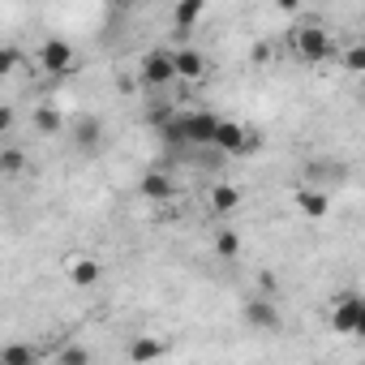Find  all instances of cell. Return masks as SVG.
I'll list each match as a JSON object with an SVG mask.
<instances>
[{
	"mask_svg": "<svg viewBox=\"0 0 365 365\" xmlns=\"http://www.w3.org/2000/svg\"><path fill=\"white\" fill-rule=\"evenodd\" d=\"M292 52H297L301 61H339L335 39L318 26V18H309V22H301V26L292 31Z\"/></svg>",
	"mask_w": 365,
	"mask_h": 365,
	"instance_id": "obj_1",
	"label": "cell"
},
{
	"mask_svg": "<svg viewBox=\"0 0 365 365\" xmlns=\"http://www.w3.org/2000/svg\"><path fill=\"white\" fill-rule=\"evenodd\" d=\"M138 78H142V86H150V91L180 82V73H176V52H168V48H155V52H146V56H142V69H138Z\"/></svg>",
	"mask_w": 365,
	"mask_h": 365,
	"instance_id": "obj_2",
	"label": "cell"
},
{
	"mask_svg": "<svg viewBox=\"0 0 365 365\" xmlns=\"http://www.w3.org/2000/svg\"><path fill=\"white\" fill-rule=\"evenodd\" d=\"M35 56H39V65H43L48 73H56V78H65V73L78 69V52H73L69 39H43Z\"/></svg>",
	"mask_w": 365,
	"mask_h": 365,
	"instance_id": "obj_3",
	"label": "cell"
},
{
	"mask_svg": "<svg viewBox=\"0 0 365 365\" xmlns=\"http://www.w3.org/2000/svg\"><path fill=\"white\" fill-rule=\"evenodd\" d=\"M220 120L224 116H215V112H190V116H180V133H185V142H194V146H215Z\"/></svg>",
	"mask_w": 365,
	"mask_h": 365,
	"instance_id": "obj_4",
	"label": "cell"
},
{
	"mask_svg": "<svg viewBox=\"0 0 365 365\" xmlns=\"http://www.w3.org/2000/svg\"><path fill=\"white\" fill-rule=\"evenodd\" d=\"M254 146H258V138H254L245 125H237V120H220L215 150H224V155H250Z\"/></svg>",
	"mask_w": 365,
	"mask_h": 365,
	"instance_id": "obj_5",
	"label": "cell"
},
{
	"mask_svg": "<svg viewBox=\"0 0 365 365\" xmlns=\"http://www.w3.org/2000/svg\"><path fill=\"white\" fill-rule=\"evenodd\" d=\"M361 318H365V301H361L356 292H344L339 305H335V314H331V331H339V335H356Z\"/></svg>",
	"mask_w": 365,
	"mask_h": 365,
	"instance_id": "obj_6",
	"label": "cell"
},
{
	"mask_svg": "<svg viewBox=\"0 0 365 365\" xmlns=\"http://www.w3.org/2000/svg\"><path fill=\"white\" fill-rule=\"evenodd\" d=\"M245 322L258 327V331H279V327H284L275 301H267V297H250V301H245Z\"/></svg>",
	"mask_w": 365,
	"mask_h": 365,
	"instance_id": "obj_7",
	"label": "cell"
},
{
	"mask_svg": "<svg viewBox=\"0 0 365 365\" xmlns=\"http://www.w3.org/2000/svg\"><path fill=\"white\" fill-rule=\"evenodd\" d=\"M65 271H69V284H73V288H95V284L103 279V262H99V258H86V254L69 258Z\"/></svg>",
	"mask_w": 365,
	"mask_h": 365,
	"instance_id": "obj_8",
	"label": "cell"
},
{
	"mask_svg": "<svg viewBox=\"0 0 365 365\" xmlns=\"http://www.w3.org/2000/svg\"><path fill=\"white\" fill-rule=\"evenodd\" d=\"M202 14H207V0H176V5H172V26L180 35H190L202 22Z\"/></svg>",
	"mask_w": 365,
	"mask_h": 365,
	"instance_id": "obj_9",
	"label": "cell"
},
{
	"mask_svg": "<svg viewBox=\"0 0 365 365\" xmlns=\"http://www.w3.org/2000/svg\"><path fill=\"white\" fill-rule=\"evenodd\" d=\"M176 73H180V82H202L207 78V56L198 48H176Z\"/></svg>",
	"mask_w": 365,
	"mask_h": 365,
	"instance_id": "obj_10",
	"label": "cell"
},
{
	"mask_svg": "<svg viewBox=\"0 0 365 365\" xmlns=\"http://www.w3.org/2000/svg\"><path fill=\"white\" fill-rule=\"evenodd\" d=\"M138 194H142L146 202H168V198L176 194V185H172L168 172H146V176L138 180Z\"/></svg>",
	"mask_w": 365,
	"mask_h": 365,
	"instance_id": "obj_11",
	"label": "cell"
},
{
	"mask_svg": "<svg viewBox=\"0 0 365 365\" xmlns=\"http://www.w3.org/2000/svg\"><path fill=\"white\" fill-rule=\"evenodd\" d=\"M292 202H297V211H301V215H309V220H322V215L331 211V198H327L322 190H309V185H305V190H297V194H292Z\"/></svg>",
	"mask_w": 365,
	"mask_h": 365,
	"instance_id": "obj_12",
	"label": "cell"
},
{
	"mask_svg": "<svg viewBox=\"0 0 365 365\" xmlns=\"http://www.w3.org/2000/svg\"><path fill=\"white\" fill-rule=\"evenodd\" d=\"M69 129H73V142H78L82 150H99V142H103V125H99L95 116H82V120H73Z\"/></svg>",
	"mask_w": 365,
	"mask_h": 365,
	"instance_id": "obj_13",
	"label": "cell"
},
{
	"mask_svg": "<svg viewBox=\"0 0 365 365\" xmlns=\"http://www.w3.org/2000/svg\"><path fill=\"white\" fill-rule=\"evenodd\" d=\"M241 190L237 185H228V180H224V185H215L211 190V211H220V215H232V211H241Z\"/></svg>",
	"mask_w": 365,
	"mask_h": 365,
	"instance_id": "obj_14",
	"label": "cell"
},
{
	"mask_svg": "<svg viewBox=\"0 0 365 365\" xmlns=\"http://www.w3.org/2000/svg\"><path fill=\"white\" fill-rule=\"evenodd\" d=\"M31 125L39 129V133H61V125H65V116H61V108H52V103H39L35 108V116H31Z\"/></svg>",
	"mask_w": 365,
	"mask_h": 365,
	"instance_id": "obj_15",
	"label": "cell"
},
{
	"mask_svg": "<svg viewBox=\"0 0 365 365\" xmlns=\"http://www.w3.org/2000/svg\"><path fill=\"white\" fill-rule=\"evenodd\" d=\"M39 352L26 348V344H9V348H0V365H35Z\"/></svg>",
	"mask_w": 365,
	"mask_h": 365,
	"instance_id": "obj_16",
	"label": "cell"
},
{
	"mask_svg": "<svg viewBox=\"0 0 365 365\" xmlns=\"http://www.w3.org/2000/svg\"><path fill=\"white\" fill-rule=\"evenodd\" d=\"M215 254H220V258H237V254H241V232L220 228V232H215Z\"/></svg>",
	"mask_w": 365,
	"mask_h": 365,
	"instance_id": "obj_17",
	"label": "cell"
},
{
	"mask_svg": "<svg viewBox=\"0 0 365 365\" xmlns=\"http://www.w3.org/2000/svg\"><path fill=\"white\" fill-rule=\"evenodd\" d=\"M163 352H168V348H163L159 339H133V344H129V356H133V361H155V356H163Z\"/></svg>",
	"mask_w": 365,
	"mask_h": 365,
	"instance_id": "obj_18",
	"label": "cell"
},
{
	"mask_svg": "<svg viewBox=\"0 0 365 365\" xmlns=\"http://www.w3.org/2000/svg\"><path fill=\"white\" fill-rule=\"evenodd\" d=\"M339 65H344L348 73H365V39L352 43V48H344V52H339Z\"/></svg>",
	"mask_w": 365,
	"mask_h": 365,
	"instance_id": "obj_19",
	"label": "cell"
},
{
	"mask_svg": "<svg viewBox=\"0 0 365 365\" xmlns=\"http://www.w3.org/2000/svg\"><path fill=\"white\" fill-rule=\"evenodd\" d=\"M0 168L14 176V172H22V168H26V155H22L18 146H5V150H0Z\"/></svg>",
	"mask_w": 365,
	"mask_h": 365,
	"instance_id": "obj_20",
	"label": "cell"
},
{
	"mask_svg": "<svg viewBox=\"0 0 365 365\" xmlns=\"http://www.w3.org/2000/svg\"><path fill=\"white\" fill-rule=\"evenodd\" d=\"M56 361H61V365H86V361H91V352H86V348H78V344H65V348L56 352Z\"/></svg>",
	"mask_w": 365,
	"mask_h": 365,
	"instance_id": "obj_21",
	"label": "cell"
},
{
	"mask_svg": "<svg viewBox=\"0 0 365 365\" xmlns=\"http://www.w3.org/2000/svg\"><path fill=\"white\" fill-rule=\"evenodd\" d=\"M22 65V52L18 48H5V52H0V73H14Z\"/></svg>",
	"mask_w": 365,
	"mask_h": 365,
	"instance_id": "obj_22",
	"label": "cell"
},
{
	"mask_svg": "<svg viewBox=\"0 0 365 365\" xmlns=\"http://www.w3.org/2000/svg\"><path fill=\"white\" fill-rule=\"evenodd\" d=\"M0 129H14V103L0 108Z\"/></svg>",
	"mask_w": 365,
	"mask_h": 365,
	"instance_id": "obj_23",
	"label": "cell"
},
{
	"mask_svg": "<svg viewBox=\"0 0 365 365\" xmlns=\"http://www.w3.org/2000/svg\"><path fill=\"white\" fill-rule=\"evenodd\" d=\"M275 5H279L284 14H297V9H301V0H275Z\"/></svg>",
	"mask_w": 365,
	"mask_h": 365,
	"instance_id": "obj_24",
	"label": "cell"
},
{
	"mask_svg": "<svg viewBox=\"0 0 365 365\" xmlns=\"http://www.w3.org/2000/svg\"><path fill=\"white\" fill-rule=\"evenodd\" d=\"M356 335H365V318H361V327H356Z\"/></svg>",
	"mask_w": 365,
	"mask_h": 365,
	"instance_id": "obj_25",
	"label": "cell"
}]
</instances>
